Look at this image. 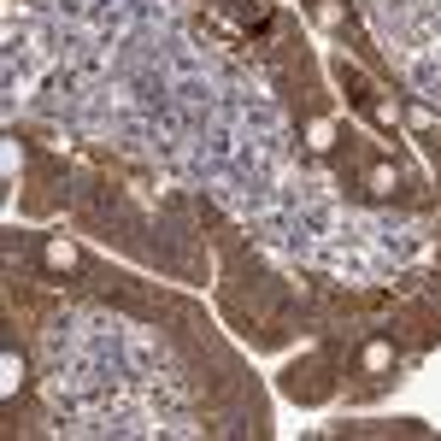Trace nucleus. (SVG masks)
Segmentation results:
<instances>
[{"instance_id": "obj_1", "label": "nucleus", "mask_w": 441, "mask_h": 441, "mask_svg": "<svg viewBox=\"0 0 441 441\" xmlns=\"http://www.w3.org/2000/svg\"><path fill=\"white\" fill-rule=\"evenodd\" d=\"M71 259H77V253H71V241H53V248H47V265H59V271H65Z\"/></svg>"}]
</instances>
